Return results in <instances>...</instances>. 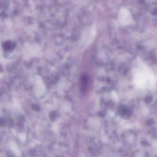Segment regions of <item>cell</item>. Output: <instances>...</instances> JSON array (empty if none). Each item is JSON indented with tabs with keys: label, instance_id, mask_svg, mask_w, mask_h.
Instances as JSON below:
<instances>
[{
	"label": "cell",
	"instance_id": "1",
	"mask_svg": "<svg viewBox=\"0 0 157 157\" xmlns=\"http://www.w3.org/2000/svg\"><path fill=\"white\" fill-rule=\"evenodd\" d=\"M88 78L86 77V76L82 77V84H82L81 88H82V90L85 89V90H86V89L87 88V87L88 86Z\"/></svg>",
	"mask_w": 157,
	"mask_h": 157
},
{
	"label": "cell",
	"instance_id": "2",
	"mask_svg": "<svg viewBox=\"0 0 157 157\" xmlns=\"http://www.w3.org/2000/svg\"><path fill=\"white\" fill-rule=\"evenodd\" d=\"M14 43L12 41H6L4 44V49L6 50H10L12 49L13 48Z\"/></svg>",
	"mask_w": 157,
	"mask_h": 157
}]
</instances>
